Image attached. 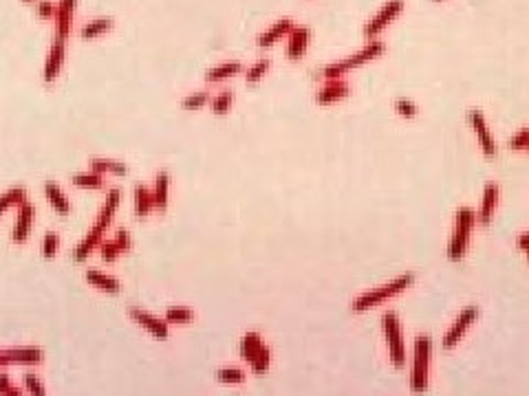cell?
<instances>
[{
	"mask_svg": "<svg viewBox=\"0 0 529 396\" xmlns=\"http://www.w3.org/2000/svg\"><path fill=\"white\" fill-rule=\"evenodd\" d=\"M120 205H122V190L120 188H110L106 192V198H104L102 207H100V214L95 216L93 227L86 231L84 238L78 242V247L71 253L78 264L86 262L90 255L100 249V245L106 240V234H108V229H110V225L115 220V214H117Z\"/></svg>",
	"mask_w": 529,
	"mask_h": 396,
	"instance_id": "obj_1",
	"label": "cell"
},
{
	"mask_svg": "<svg viewBox=\"0 0 529 396\" xmlns=\"http://www.w3.org/2000/svg\"><path fill=\"white\" fill-rule=\"evenodd\" d=\"M386 51V42L384 40H379V38H375V40H369L360 51H355L353 55H347V58H342V60H337V62H331V64H327V66H322L320 71L315 73V77L318 80H340V77H344L349 71H353V68H357V66H362V64H366V62H371V60H375V58H379L382 53Z\"/></svg>",
	"mask_w": 529,
	"mask_h": 396,
	"instance_id": "obj_2",
	"label": "cell"
},
{
	"mask_svg": "<svg viewBox=\"0 0 529 396\" xmlns=\"http://www.w3.org/2000/svg\"><path fill=\"white\" fill-rule=\"evenodd\" d=\"M412 284H415V273H412V271L402 273V275H397L395 279H390L388 284L377 287V289H371V291H366V293L357 295V297L351 301V311H353V313H366V311H371V309L384 304V301H388V299H393V297L402 295V293L408 291Z\"/></svg>",
	"mask_w": 529,
	"mask_h": 396,
	"instance_id": "obj_3",
	"label": "cell"
},
{
	"mask_svg": "<svg viewBox=\"0 0 529 396\" xmlns=\"http://www.w3.org/2000/svg\"><path fill=\"white\" fill-rule=\"evenodd\" d=\"M430 361H432V339L430 335H417L412 346V372H410V392L426 394L430 385Z\"/></svg>",
	"mask_w": 529,
	"mask_h": 396,
	"instance_id": "obj_4",
	"label": "cell"
},
{
	"mask_svg": "<svg viewBox=\"0 0 529 396\" xmlns=\"http://www.w3.org/2000/svg\"><path fill=\"white\" fill-rule=\"evenodd\" d=\"M474 225H476V212H474V209L472 207H459L456 220H454V231H452L450 245H448V258L452 262H459V260L466 258Z\"/></svg>",
	"mask_w": 529,
	"mask_h": 396,
	"instance_id": "obj_5",
	"label": "cell"
},
{
	"mask_svg": "<svg viewBox=\"0 0 529 396\" xmlns=\"http://www.w3.org/2000/svg\"><path fill=\"white\" fill-rule=\"evenodd\" d=\"M382 331H384L390 363H393L397 370H402L406 365V341H404V333H402L399 315L395 311H386L382 315Z\"/></svg>",
	"mask_w": 529,
	"mask_h": 396,
	"instance_id": "obj_6",
	"label": "cell"
},
{
	"mask_svg": "<svg viewBox=\"0 0 529 396\" xmlns=\"http://www.w3.org/2000/svg\"><path fill=\"white\" fill-rule=\"evenodd\" d=\"M478 315H481V311H478L476 304L466 306L461 313L456 315V319L450 323V328L446 331V335H444V339H441V346L446 348V350H452V348L459 346V341H461V339L466 337V333L474 326V321L478 319Z\"/></svg>",
	"mask_w": 529,
	"mask_h": 396,
	"instance_id": "obj_7",
	"label": "cell"
},
{
	"mask_svg": "<svg viewBox=\"0 0 529 396\" xmlns=\"http://www.w3.org/2000/svg\"><path fill=\"white\" fill-rule=\"evenodd\" d=\"M404 7H406V0H386V3L382 5V9L364 25V29H362L364 38L366 40H375L390 25V22H393L404 11Z\"/></svg>",
	"mask_w": 529,
	"mask_h": 396,
	"instance_id": "obj_8",
	"label": "cell"
},
{
	"mask_svg": "<svg viewBox=\"0 0 529 396\" xmlns=\"http://www.w3.org/2000/svg\"><path fill=\"white\" fill-rule=\"evenodd\" d=\"M44 363V350L40 346H16L0 348V368L7 365H40Z\"/></svg>",
	"mask_w": 529,
	"mask_h": 396,
	"instance_id": "obj_9",
	"label": "cell"
},
{
	"mask_svg": "<svg viewBox=\"0 0 529 396\" xmlns=\"http://www.w3.org/2000/svg\"><path fill=\"white\" fill-rule=\"evenodd\" d=\"M64 60H66V40L53 36L49 53H47V58H44V66H42V82L47 86L58 82V77L62 73V66H64Z\"/></svg>",
	"mask_w": 529,
	"mask_h": 396,
	"instance_id": "obj_10",
	"label": "cell"
},
{
	"mask_svg": "<svg viewBox=\"0 0 529 396\" xmlns=\"http://www.w3.org/2000/svg\"><path fill=\"white\" fill-rule=\"evenodd\" d=\"M128 317L137 323V326H142V328L150 335V337H154V339H168L170 337V323L166 321V319H159L154 313H150V311H146V309H142V306H130L128 309Z\"/></svg>",
	"mask_w": 529,
	"mask_h": 396,
	"instance_id": "obj_11",
	"label": "cell"
},
{
	"mask_svg": "<svg viewBox=\"0 0 529 396\" xmlns=\"http://www.w3.org/2000/svg\"><path fill=\"white\" fill-rule=\"evenodd\" d=\"M132 249V236L128 229H117L115 231V236L110 240H104L100 245V258L106 262V264H112L120 260V255H124L126 251Z\"/></svg>",
	"mask_w": 529,
	"mask_h": 396,
	"instance_id": "obj_12",
	"label": "cell"
},
{
	"mask_svg": "<svg viewBox=\"0 0 529 396\" xmlns=\"http://www.w3.org/2000/svg\"><path fill=\"white\" fill-rule=\"evenodd\" d=\"M36 225V207L27 200L25 205L18 207L14 227H11V242L14 245H25L31 236V229Z\"/></svg>",
	"mask_w": 529,
	"mask_h": 396,
	"instance_id": "obj_13",
	"label": "cell"
},
{
	"mask_svg": "<svg viewBox=\"0 0 529 396\" xmlns=\"http://www.w3.org/2000/svg\"><path fill=\"white\" fill-rule=\"evenodd\" d=\"M468 119H470V126L476 134V141L483 150L486 156H496V144H494V137L488 128V122H486V114L478 108H470L468 110Z\"/></svg>",
	"mask_w": 529,
	"mask_h": 396,
	"instance_id": "obj_14",
	"label": "cell"
},
{
	"mask_svg": "<svg viewBox=\"0 0 529 396\" xmlns=\"http://www.w3.org/2000/svg\"><path fill=\"white\" fill-rule=\"evenodd\" d=\"M75 7H78V0H58V14L53 20V36L64 38V40L71 38Z\"/></svg>",
	"mask_w": 529,
	"mask_h": 396,
	"instance_id": "obj_15",
	"label": "cell"
},
{
	"mask_svg": "<svg viewBox=\"0 0 529 396\" xmlns=\"http://www.w3.org/2000/svg\"><path fill=\"white\" fill-rule=\"evenodd\" d=\"M351 92V84L340 77V80H327L322 84L315 92V102L320 106H329V104H335V102H342L344 97H349Z\"/></svg>",
	"mask_w": 529,
	"mask_h": 396,
	"instance_id": "obj_16",
	"label": "cell"
},
{
	"mask_svg": "<svg viewBox=\"0 0 529 396\" xmlns=\"http://www.w3.org/2000/svg\"><path fill=\"white\" fill-rule=\"evenodd\" d=\"M311 44V29L307 25H295L291 33L287 36V58L289 60H300Z\"/></svg>",
	"mask_w": 529,
	"mask_h": 396,
	"instance_id": "obj_17",
	"label": "cell"
},
{
	"mask_svg": "<svg viewBox=\"0 0 529 396\" xmlns=\"http://www.w3.org/2000/svg\"><path fill=\"white\" fill-rule=\"evenodd\" d=\"M293 27H295V22H293L291 18H281V20H276V22H271V25H269L263 33H258L256 44L261 46V49H269V46H273L278 40L287 38V36L291 33Z\"/></svg>",
	"mask_w": 529,
	"mask_h": 396,
	"instance_id": "obj_18",
	"label": "cell"
},
{
	"mask_svg": "<svg viewBox=\"0 0 529 396\" xmlns=\"http://www.w3.org/2000/svg\"><path fill=\"white\" fill-rule=\"evenodd\" d=\"M84 279L90 284L95 287L98 291L102 293H108V295H117L122 291V282L115 275L102 271V269H86L84 271Z\"/></svg>",
	"mask_w": 529,
	"mask_h": 396,
	"instance_id": "obj_19",
	"label": "cell"
},
{
	"mask_svg": "<svg viewBox=\"0 0 529 396\" xmlns=\"http://www.w3.org/2000/svg\"><path fill=\"white\" fill-rule=\"evenodd\" d=\"M44 198H47V203L51 205V209L56 214L60 216H68L71 214V198L66 196V192L60 188V185L56 181H44Z\"/></svg>",
	"mask_w": 529,
	"mask_h": 396,
	"instance_id": "obj_20",
	"label": "cell"
},
{
	"mask_svg": "<svg viewBox=\"0 0 529 396\" xmlns=\"http://www.w3.org/2000/svg\"><path fill=\"white\" fill-rule=\"evenodd\" d=\"M170 172L168 170H159L152 183V198H154V209L157 212H166L170 205Z\"/></svg>",
	"mask_w": 529,
	"mask_h": 396,
	"instance_id": "obj_21",
	"label": "cell"
},
{
	"mask_svg": "<svg viewBox=\"0 0 529 396\" xmlns=\"http://www.w3.org/2000/svg\"><path fill=\"white\" fill-rule=\"evenodd\" d=\"M498 196H501V190L496 183H488L486 190H483V200H481V209L476 214V220L481 225H490L496 207H498Z\"/></svg>",
	"mask_w": 529,
	"mask_h": 396,
	"instance_id": "obj_22",
	"label": "cell"
},
{
	"mask_svg": "<svg viewBox=\"0 0 529 396\" xmlns=\"http://www.w3.org/2000/svg\"><path fill=\"white\" fill-rule=\"evenodd\" d=\"M132 207H135V216L140 220H146L152 212H154V198H152V190L148 185H135L132 192Z\"/></svg>",
	"mask_w": 529,
	"mask_h": 396,
	"instance_id": "obj_23",
	"label": "cell"
},
{
	"mask_svg": "<svg viewBox=\"0 0 529 396\" xmlns=\"http://www.w3.org/2000/svg\"><path fill=\"white\" fill-rule=\"evenodd\" d=\"M88 170H93L102 176H126L128 166L120 159H108V156H95L88 161Z\"/></svg>",
	"mask_w": 529,
	"mask_h": 396,
	"instance_id": "obj_24",
	"label": "cell"
},
{
	"mask_svg": "<svg viewBox=\"0 0 529 396\" xmlns=\"http://www.w3.org/2000/svg\"><path fill=\"white\" fill-rule=\"evenodd\" d=\"M239 73H243V62L232 58V60H225V62L212 66L210 71L205 73V82H208V84H221V82L234 77Z\"/></svg>",
	"mask_w": 529,
	"mask_h": 396,
	"instance_id": "obj_25",
	"label": "cell"
},
{
	"mask_svg": "<svg viewBox=\"0 0 529 396\" xmlns=\"http://www.w3.org/2000/svg\"><path fill=\"white\" fill-rule=\"evenodd\" d=\"M27 200H29V194H27L25 185H14V188H9L7 192L0 194V218H3L9 209H18Z\"/></svg>",
	"mask_w": 529,
	"mask_h": 396,
	"instance_id": "obj_26",
	"label": "cell"
},
{
	"mask_svg": "<svg viewBox=\"0 0 529 396\" xmlns=\"http://www.w3.org/2000/svg\"><path fill=\"white\" fill-rule=\"evenodd\" d=\"M112 27H115V20L110 16H100V18L84 22V25L80 27V38L82 40H95V38L108 33Z\"/></svg>",
	"mask_w": 529,
	"mask_h": 396,
	"instance_id": "obj_27",
	"label": "cell"
},
{
	"mask_svg": "<svg viewBox=\"0 0 529 396\" xmlns=\"http://www.w3.org/2000/svg\"><path fill=\"white\" fill-rule=\"evenodd\" d=\"M265 346V339H263V335L261 333H256V331H249V333H245L243 335V339H241V346H239V353H241V359L243 361H251L256 355H258V350Z\"/></svg>",
	"mask_w": 529,
	"mask_h": 396,
	"instance_id": "obj_28",
	"label": "cell"
},
{
	"mask_svg": "<svg viewBox=\"0 0 529 396\" xmlns=\"http://www.w3.org/2000/svg\"><path fill=\"white\" fill-rule=\"evenodd\" d=\"M71 183L80 190H102V188H106V176H102L93 170H86V172L73 174Z\"/></svg>",
	"mask_w": 529,
	"mask_h": 396,
	"instance_id": "obj_29",
	"label": "cell"
},
{
	"mask_svg": "<svg viewBox=\"0 0 529 396\" xmlns=\"http://www.w3.org/2000/svg\"><path fill=\"white\" fill-rule=\"evenodd\" d=\"M210 102H212V97H210V90L201 88V90H192V92H188V95L181 100V108L192 112V110H201L203 106H208Z\"/></svg>",
	"mask_w": 529,
	"mask_h": 396,
	"instance_id": "obj_30",
	"label": "cell"
},
{
	"mask_svg": "<svg viewBox=\"0 0 529 396\" xmlns=\"http://www.w3.org/2000/svg\"><path fill=\"white\" fill-rule=\"evenodd\" d=\"M232 104H234V90L223 88V90H219L216 95L212 97L210 108H212V112H214V114H219V117H223V114H227L229 110H232Z\"/></svg>",
	"mask_w": 529,
	"mask_h": 396,
	"instance_id": "obj_31",
	"label": "cell"
},
{
	"mask_svg": "<svg viewBox=\"0 0 529 396\" xmlns=\"http://www.w3.org/2000/svg\"><path fill=\"white\" fill-rule=\"evenodd\" d=\"M245 379H247V372L243 368L227 365V368L216 370V381L223 385H241V383H245Z\"/></svg>",
	"mask_w": 529,
	"mask_h": 396,
	"instance_id": "obj_32",
	"label": "cell"
},
{
	"mask_svg": "<svg viewBox=\"0 0 529 396\" xmlns=\"http://www.w3.org/2000/svg\"><path fill=\"white\" fill-rule=\"evenodd\" d=\"M269 68H271V60H269V58H258L256 62H251V64L247 66V71H245V82H247V84H258V82L269 73Z\"/></svg>",
	"mask_w": 529,
	"mask_h": 396,
	"instance_id": "obj_33",
	"label": "cell"
},
{
	"mask_svg": "<svg viewBox=\"0 0 529 396\" xmlns=\"http://www.w3.org/2000/svg\"><path fill=\"white\" fill-rule=\"evenodd\" d=\"M164 319H166L170 326H172V323H177V326H186V323L194 321V311L188 309V306H179V304H174V306H168V309H166Z\"/></svg>",
	"mask_w": 529,
	"mask_h": 396,
	"instance_id": "obj_34",
	"label": "cell"
},
{
	"mask_svg": "<svg viewBox=\"0 0 529 396\" xmlns=\"http://www.w3.org/2000/svg\"><path fill=\"white\" fill-rule=\"evenodd\" d=\"M22 390L29 396H47V385H44V381L31 370L25 372V377H22Z\"/></svg>",
	"mask_w": 529,
	"mask_h": 396,
	"instance_id": "obj_35",
	"label": "cell"
},
{
	"mask_svg": "<svg viewBox=\"0 0 529 396\" xmlns=\"http://www.w3.org/2000/svg\"><path fill=\"white\" fill-rule=\"evenodd\" d=\"M60 245H62V240H60V234H58V231H47V234L42 236L40 251H42V255H44L47 260H53L56 255H58V251H60Z\"/></svg>",
	"mask_w": 529,
	"mask_h": 396,
	"instance_id": "obj_36",
	"label": "cell"
},
{
	"mask_svg": "<svg viewBox=\"0 0 529 396\" xmlns=\"http://www.w3.org/2000/svg\"><path fill=\"white\" fill-rule=\"evenodd\" d=\"M269 365H271V350H269V346L265 343L258 350V355L249 361V368H251L254 375H265V372L269 370Z\"/></svg>",
	"mask_w": 529,
	"mask_h": 396,
	"instance_id": "obj_37",
	"label": "cell"
},
{
	"mask_svg": "<svg viewBox=\"0 0 529 396\" xmlns=\"http://www.w3.org/2000/svg\"><path fill=\"white\" fill-rule=\"evenodd\" d=\"M395 112L399 114V117L412 119V117H417V114H419V108H417L415 102L408 100V97H397L395 100Z\"/></svg>",
	"mask_w": 529,
	"mask_h": 396,
	"instance_id": "obj_38",
	"label": "cell"
},
{
	"mask_svg": "<svg viewBox=\"0 0 529 396\" xmlns=\"http://www.w3.org/2000/svg\"><path fill=\"white\" fill-rule=\"evenodd\" d=\"M58 14V0H36V16L40 20H56Z\"/></svg>",
	"mask_w": 529,
	"mask_h": 396,
	"instance_id": "obj_39",
	"label": "cell"
},
{
	"mask_svg": "<svg viewBox=\"0 0 529 396\" xmlns=\"http://www.w3.org/2000/svg\"><path fill=\"white\" fill-rule=\"evenodd\" d=\"M529 148V128H523L520 132H516L512 139H510V150H527Z\"/></svg>",
	"mask_w": 529,
	"mask_h": 396,
	"instance_id": "obj_40",
	"label": "cell"
},
{
	"mask_svg": "<svg viewBox=\"0 0 529 396\" xmlns=\"http://www.w3.org/2000/svg\"><path fill=\"white\" fill-rule=\"evenodd\" d=\"M11 385H14V383H11V377L5 375V372H0V396H5V394L9 392Z\"/></svg>",
	"mask_w": 529,
	"mask_h": 396,
	"instance_id": "obj_41",
	"label": "cell"
},
{
	"mask_svg": "<svg viewBox=\"0 0 529 396\" xmlns=\"http://www.w3.org/2000/svg\"><path fill=\"white\" fill-rule=\"evenodd\" d=\"M516 247H518L520 251H527V253H529V231H525V234H518Z\"/></svg>",
	"mask_w": 529,
	"mask_h": 396,
	"instance_id": "obj_42",
	"label": "cell"
},
{
	"mask_svg": "<svg viewBox=\"0 0 529 396\" xmlns=\"http://www.w3.org/2000/svg\"><path fill=\"white\" fill-rule=\"evenodd\" d=\"M5 396H25V390L18 387V385H11V387H9V392H7Z\"/></svg>",
	"mask_w": 529,
	"mask_h": 396,
	"instance_id": "obj_43",
	"label": "cell"
},
{
	"mask_svg": "<svg viewBox=\"0 0 529 396\" xmlns=\"http://www.w3.org/2000/svg\"><path fill=\"white\" fill-rule=\"evenodd\" d=\"M22 3H36V0H22Z\"/></svg>",
	"mask_w": 529,
	"mask_h": 396,
	"instance_id": "obj_44",
	"label": "cell"
},
{
	"mask_svg": "<svg viewBox=\"0 0 529 396\" xmlns=\"http://www.w3.org/2000/svg\"><path fill=\"white\" fill-rule=\"evenodd\" d=\"M434 3H439V0H434Z\"/></svg>",
	"mask_w": 529,
	"mask_h": 396,
	"instance_id": "obj_45",
	"label": "cell"
},
{
	"mask_svg": "<svg viewBox=\"0 0 529 396\" xmlns=\"http://www.w3.org/2000/svg\"><path fill=\"white\" fill-rule=\"evenodd\" d=\"M527 152H529V148H527Z\"/></svg>",
	"mask_w": 529,
	"mask_h": 396,
	"instance_id": "obj_46",
	"label": "cell"
}]
</instances>
